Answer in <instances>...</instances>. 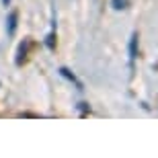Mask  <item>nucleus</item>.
Listing matches in <instances>:
<instances>
[{
	"mask_svg": "<svg viewBox=\"0 0 158 158\" xmlns=\"http://www.w3.org/2000/svg\"><path fill=\"white\" fill-rule=\"evenodd\" d=\"M45 45L49 47V49H53V45H56V35H53V33H49V35H47V41H45Z\"/></svg>",
	"mask_w": 158,
	"mask_h": 158,
	"instance_id": "obj_5",
	"label": "nucleus"
},
{
	"mask_svg": "<svg viewBox=\"0 0 158 158\" xmlns=\"http://www.w3.org/2000/svg\"><path fill=\"white\" fill-rule=\"evenodd\" d=\"M27 47H29V43H25V45L19 47V58H17V64H21L25 60V53H27Z\"/></svg>",
	"mask_w": 158,
	"mask_h": 158,
	"instance_id": "obj_4",
	"label": "nucleus"
},
{
	"mask_svg": "<svg viewBox=\"0 0 158 158\" xmlns=\"http://www.w3.org/2000/svg\"><path fill=\"white\" fill-rule=\"evenodd\" d=\"M113 8H117V10L125 8V0H113Z\"/></svg>",
	"mask_w": 158,
	"mask_h": 158,
	"instance_id": "obj_6",
	"label": "nucleus"
},
{
	"mask_svg": "<svg viewBox=\"0 0 158 158\" xmlns=\"http://www.w3.org/2000/svg\"><path fill=\"white\" fill-rule=\"evenodd\" d=\"M8 2H10V0H2V4H4V6H8Z\"/></svg>",
	"mask_w": 158,
	"mask_h": 158,
	"instance_id": "obj_7",
	"label": "nucleus"
},
{
	"mask_svg": "<svg viewBox=\"0 0 158 158\" xmlns=\"http://www.w3.org/2000/svg\"><path fill=\"white\" fill-rule=\"evenodd\" d=\"M17 19H19L17 12H10V15H8V35H12L15 29H17Z\"/></svg>",
	"mask_w": 158,
	"mask_h": 158,
	"instance_id": "obj_2",
	"label": "nucleus"
},
{
	"mask_svg": "<svg viewBox=\"0 0 158 158\" xmlns=\"http://www.w3.org/2000/svg\"><path fill=\"white\" fill-rule=\"evenodd\" d=\"M60 72H62V76H66V78H70L72 82H76V84H78V88H82V84H80V82L76 80V76H74V74H72V72L68 70V68H62V70H60Z\"/></svg>",
	"mask_w": 158,
	"mask_h": 158,
	"instance_id": "obj_3",
	"label": "nucleus"
},
{
	"mask_svg": "<svg viewBox=\"0 0 158 158\" xmlns=\"http://www.w3.org/2000/svg\"><path fill=\"white\" fill-rule=\"evenodd\" d=\"M135 47H138V33H134L131 39H129V60L131 62L135 60Z\"/></svg>",
	"mask_w": 158,
	"mask_h": 158,
	"instance_id": "obj_1",
	"label": "nucleus"
}]
</instances>
